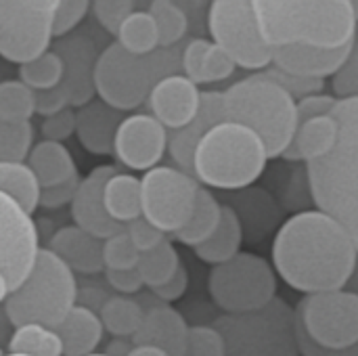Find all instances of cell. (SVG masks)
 <instances>
[{
  "label": "cell",
  "mask_w": 358,
  "mask_h": 356,
  "mask_svg": "<svg viewBox=\"0 0 358 356\" xmlns=\"http://www.w3.org/2000/svg\"><path fill=\"white\" fill-rule=\"evenodd\" d=\"M273 266L296 292L306 296L348 287L358 250L346 231L319 210L294 214L273 243Z\"/></svg>",
  "instance_id": "1"
},
{
  "label": "cell",
  "mask_w": 358,
  "mask_h": 356,
  "mask_svg": "<svg viewBox=\"0 0 358 356\" xmlns=\"http://www.w3.org/2000/svg\"><path fill=\"white\" fill-rule=\"evenodd\" d=\"M331 115L340 124L338 145L306 164V180L317 210L336 220L358 250V99L338 101Z\"/></svg>",
  "instance_id": "2"
},
{
  "label": "cell",
  "mask_w": 358,
  "mask_h": 356,
  "mask_svg": "<svg viewBox=\"0 0 358 356\" xmlns=\"http://www.w3.org/2000/svg\"><path fill=\"white\" fill-rule=\"evenodd\" d=\"M254 10L260 34L271 48H342L357 38V19L350 0H260L254 2Z\"/></svg>",
  "instance_id": "3"
},
{
  "label": "cell",
  "mask_w": 358,
  "mask_h": 356,
  "mask_svg": "<svg viewBox=\"0 0 358 356\" xmlns=\"http://www.w3.org/2000/svg\"><path fill=\"white\" fill-rule=\"evenodd\" d=\"M268 159L258 134L224 120L199 141L193 155V176L214 189L241 191L264 174Z\"/></svg>",
  "instance_id": "4"
},
{
  "label": "cell",
  "mask_w": 358,
  "mask_h": 356,
  "mask_svg": "<svg viewBox=\"0 0 358 356\" xmlns=\"http://www.w3.org/2000/svg\"><path fill=\"white\" fill-rule=\"evenodd\" d=\"M227 120L250 128L264 143L268 157H283L296 130L294 97L262 73L243 78L222 92Z\"/></svg>",
  "instance_id": "5"
},
{
  "label": "cell",
  "mask_w": 358,
  "mask_h": 356,
  "mask_svg": "<svg viewBox=\"0 0 358 356\" xmlns=\"http://www.w3.org/2000/svg\"><path fill=\"white\" fill-rule=\"evenodd\" d=\"M76 298L73 271L48 248H40L27 277L6 298L4 311L15 327L38 323L55 329L76 306Z\"/></svg>",
  "instance_id": "6"
},
{
  "label": "cell",
  "mask_w": 358,
  "mask_h": 356,
  "mask_svg": "<svg viewBox=\"0 0 358 356\" xmlns=\"http://www.w3.org/2000/svg\"><path fill=\"white\" fill-rule=\"evenodd\" d=\"M180 57L174 46L147 57L124 50L117 42L99 52L94 67V92L117 111H130L149 99L151 88L166 76H174Z\"/></svg>",
  "instance_id": "7"
},
{
  "label": "cell",
  "mask_w": 358,
  "mask_h": 356,
  "mask_svg": "<svg viewBox=\"0 0 358 356\" xmlns=\"http://www.w3.org/2000/svg\"><path fill=\"white\" fill-rule=\"evenodd\" d=\"M214 327L224 340V356H302L296 313L281 298L256 313L222 315Z\"/></svg>",
  "instance_id": "8"
},
{
  "label": "cell",
  "mask_w": 358,
  "mask_h": 356,
  "mask_svg": "<svg viewBox=\"0 0 358 356\" xmlns=\"http://www.w3.org/2000/svg\"><path fill=\"white\" fill-rule=\"evenodd\" d=\"M210 296L224 315H245L266 308L277 298V277L273 266L248 252H239L229 262L212 266Z\"/></svg>",
  "instance_id": "9"
},
{
  "label": "cell",
  "mask_w": 358,
  "mask_h": 356,
  "mask_svg": "<svg viewBox=\"0 0 358 356\" xmlns=\"http://www.w3.org/2000/svg\"><path fill=\"white\" fill-rule=\"evenodd\" d=\"M294 313L298 329L323 350L342 353L358 344V294L350 287L304 296Z\"/></svg>",
  "instance_id": "10"
},
{
  "label": "cell",
  "mask_w": 358,
  "mask_h": 356,
  "mask_svg": "<svg viewBox=\"0 0 358 356\" xmlns=\"http://www.w3.org/2000/svg\"><path fill=\"white\" fill-rule=\"evenodd\" d=\"M208 29L235 65L264 71L273 61V48L264 42L254 2L250 0H214L208 10Z\"/></svg>",
  "instance_id": "11"
},
{
  "label": "cell",
  "mask_w": 358,
  "mask_h": 356,
  "mask_svg": "<svg viewBox=\"0 0 358 356\" xmlns=\"http://www.w3.org/2000/svg\"><path fill=\"white\" fill-rule=\"evenodd\" d=\"M197 191L195 176L172 166H155L141 178L143 218L164 235H174L189 222Z\"/></svg>",
  "instance_id": "12"
},
{
  "label": "cell",
  "mask_w": 358,
  "mask_h": 356,
  "mask_svg": "<svg viewBox=\"0 0 358 356\" xmlns=\"http://www.w3.org/2000/svg\"><path fill=\"white\" fill-rule=\"evenodd\" d=\"M55 4L57 0H0V57L21 65L46 52Z\"/></svg>",
  "instance_id": "13"
},
{
  "label": "cell",
  "mask_w": 358,
  "mask_h": 356,
  "mask_svg": "<svg viewBox=\"0 0 358 356\" xmlns=\"http://www.w3.org/2000/svg\"><path fill=\"white\" fill-rule=\"evenodd\" d=\"M38 250V231L31 214L0 193V273L8 279L13 292L31 271Z\"/></svg>",
  "instance_id": "14"
},
{
  "label": "cell",
  "mask_w": 358,
  "mask_h": 356,
  "mask_svg": "<svg viewBox=\"0 0 358 356\" xmlns=\"http://www.w3.org/2000/svg\"><path fill=\"white\" fill-rule=\"evenodd\" d=\"M168 149V130L151 113L122 120L113 141V155L130 170L155 168Z\"/></svg>",
  "instance_id": "15"
},
{
  "label": "cell",
  "mask_w": 358,
  "mask_h": 356,
  "mask_svg": "<svg viewBox=\"0 0 358 356\" xmlns=\"http://www.w3.org/2000/svg\"><path fill=\"white\" fill-rule=\"evenodd\" d=\"M63 59V82L71 99V107H82L92 101L94 92V67L99 59L96 44L84 34H69L61 38L52 48Z\"/></svg>",
  "instance_id": "16"
},
{
  "label": "cell",
  "mask_w": 358,
  "mask_h": 356,
  "mask_svg": "<svg viewBox=\"0 0 358 356\" xmlns=\"http://www.w3.org/2000/svg\"><path fill=\"white\" fill-rule=\"evenodd\" d=\"M149 109L151 115L168 130L185 128L199 111L201 92L197 84H193L182 73L162 78L149 92Z\"/></svg>",
  "instance_id": "17"
},
{
  "label": "cell",
  "mask_w": 358,
  "mask_h": 356,
  "mask_svg": "<svg viewBox=\"0 0 358 356\" xmlns=\"http://www.w3.org/2000/svg\"><path fill=\"white\" fill-rule=\"evenodd\" d=\"M115 172H117L115 166H109V164L94 168L86 178H80V187L71 201V216H73L76 227L94 235L96 239H107L124 229L122 225L109 218L105 210V201H103L105 183Z\"/></svg>",
  "instance_id": "18"
},
{
  "label": "cell",
  "mask_w": 358,
  "mask_h": 356,
  "mask_svg": "<svg viewBox=\"0 0 358 356\" xmlns=\"http://www.w3.org/2000/svg\"><path fill=\"white\" fill-rule=\"evenodd\" d=\"M227 120L222 92H201V105L197 115L180 130H174L168 136V151L176 162L178 170L193 176V155L199 141L220 122Z\"/></svg>",
  "instance_id": "19"
},
{
  "label": "cell",
  "mask_w": 358,
  "mask_h": 356,
  "mask_svg": "<svg viewBox=\"0 0 358 356\" xmlns=\"http://www.w3.org/2000/svg\"><path fill=\"white\" fill-rule=\"evenodd\" d=\"M350 44L342 48H315V46H281L273 48L275 69L302 78V80H325L334 78L348 57Z\"/></svg>",
  "instance_id": "20"
},
{
  "label": "cell",
  "mask_w": 358,
  "mask_h": 356,
  "mask_svg": "<svg viewBox=\"0 0 358 356\" xmlns=\"http://www.w3.org/2000/svg\"><path fill=\"white\" fill-rule=\"evenodd\" d=\"M227 206L237 214L243 231V241L248 243L264 241L279 227L281 206L268 191L260 187L241 189L227 201Z\"/></svg>",
  "instance_id": "21"
},
{
  "label": "cell",
  "mask_w": 358,
  "mask_h": 356,
  "mask_svg": "<svg viewBox=\"0 0 358 356\" xmlns=\"http://www.w3.org/2000/svg\"><path fill=\"white\" fill-rule=\"evenodd\" d=\"M189 325L185 317L170 304H157L145 311L138 332L132 336L134 346H155L168 356H185Z\"/></svg>",
  "instance_id": "22"
},
{
  "label": "cell",
  "mask_w": 358,
  "mask_h": 356,
  "mask_svg": "<svg viewBox=\"0 0 358 356\" xmlns=\"http://www.w3.org/2000/svg\"><path fill=\"white\" fill-rule=\"evenodd\" d=\"M122 111L109 107L107 103L90 101L76 109V134L86 151L94 155L113 153V141L117 126L122 124Z\"/></svg>",
  "instance_id": "23"
},
{
  "label": "cell",
  "mask_w": 358,
  "mask_h": 356,
  "mask_svg": "<svg viewBox=\"0 0 358 356\" xmlns=\"http://www.w3.org/2000/svg\"><path fill=\"white\" fill-rule=\"evenodd\" d=\"M180 67L185 71L182 76L193 84H210L231 78L237 65L218 44L206 38H193L180 52Z\"/></svg>",
  "instance_id": "24"
},
{
  "label": "cell",
  "mask_w": 358,
  "mask_h": 356,
  "mask_svg": "<svg viewBox=\"0 0 358 356\" xmlns=\"http://www.w3.org/2000/svg\"><path fill=\"white\" fill-rule=\"evenodd\" d=\"M48 250L52 254H57L71 271L92 275V273H99L105 269L103 239H96L94 235L82 231L76 225L61 227L52 235Z\"/></svg>",
  "instance_id": "25"
},
{
  "label": "cell",
  "mask_w": 358,
  "mask_h": 356,
  "mask_svg": "<svg viewBox=\"0 0 358 356\" xmlns=\"http://www.w3.org/2000/svg\"><path fill=\"white\" fill-rule=\"evenodd\" d=\"M338 138H340V124L331 113L313 118L298 126L296 136L283 157L304 164L323 159L334 151Z\"/></svg>",
  "instance_id": "26"
},
{
  "label": "cell",
  "mask_w": 358,
  "mask_h": 356,
  "mask_svg": "<svg viewBox=\"0 0 358 356\" xmlns=\"http://www.w3.org/2000/svg\"><path fill=\"white\" fill-rule=\"evenodd\" d=\"M55 332L61 338L63 356H90L96 353L105 329L92 308L76 304Z\"/></svg>",
  "instance_id": "27"
},
{
  "label": "cell",
  "mask_w": 358,
  "mask_h": 356,
  "mask_svg": "<svg viewBox=\"0 0 358 356\" xmlns=\"http://www.w3.org/2000/svg\"><path fill=\"white\" fill-rule=\"evenodd\" d=\"M25 159H27L25 164L36 174V178L40 183V189L55 187V185L67 183V180L78 176L76 162H73L69 149L63 143L42 138L40 143L31 145Z\"/></svg>",
  "instance_id": "28"
},
{
  "label": "cell",
  "mask_w": 358,
  "mask_h": 356,
  "mask_svg": "<svg viewBox=\"0 0 358 356\" xmlns=\"http://www.w3.org/2000/svg\"><path fill=\"white\" fill-rule=\"evenodd\" d=\"M103 201L105 210L111 220L117 225L132 222L143 216V195H141V178L115 172L103 189Z\"/></svg>",
  "instance_id": "29"
},
{
  "label": "cell",
  "mask_w": 358,
  "mask_h": 356,
  "mask_svg": "<svg viewBox=\"0 0 358 356\" xmlns=\"http://www.w3.org/2000/svg\"><path fill=\"white\" fill-rule=\"evenodd\" d=\"M241 243H243L241 222H239L237 214L227 204H222V216H220L218 229L212 233V237L208 241H203L201 245L195 248V256L206 264L218 266V264L235 258L241 250Z\"/></svg>",
  "instance_id": "30"
},
{
  "label": "cell",
  "mask_w": 358,
  "mask_h": 356,
  "mask_svg": "<svg viewBox=\"0 0 358 356\" xmlns=\"http://www.w3.org/2000/svg\"><path fill=\"white\" fill-rule=\"evenodd\" d=\"M220 216H222V204L216 199V195H212V191L199 187L189 222L178 233H174L176 241L195 250L197 245H201L212 237V233L218 229Z\"/></svg>",
  "instance_id": "31"
},
{
  "label": "cell",
  "mask_w": 358,
  "mask_h": 356,
  "mask_svg": "<svg viewBox=\"0 0 358 356\" xmlns=\"http://www.w3.org/2000/svg\"><path fill=\"white\" fill-rule=\"evenodd\" d=\"M0 193L31 214L40 201V183L25 162H0Z\"/></svg>",
  "instance_id": "32"
},
{
  "label": "cell",
  "mask_w": 358,
  "mask_h": 356,
  "mask_svg": "<svg viewBox=\"0 0 358 356\" xmlns=\"http://www.w3.org/2000/svg\"><path fill=\"white\" fill-rule=\"evenodd\" d=\"M103 329L109 332L113 338H132L143 319H145V308L128 296H111L103 302L101 315H99Z\"/></svg>",
  "instance_id": "33"
},
{
  "label": "cell",
  "mask_w": 358,
  "mask_h": 356,
  "mask_svg": "<svg viewBox=\"0 0 358 356\" xmlns=\"http://www.w3.org/2000/svg\"><path fill=\"white\" fill-rule=\"evenodd\" d=\"M117 44L138 57H147L159 48V34L149 10H132L117 29Z\"/></svg>",
  "instance_id": "34"
},
{
  "label": "cell",
  "mask_w": 358,
  "mask_h": 356,
  "mask_svg": "<svg viewBox=\"0 0 358 356\" xmlns=\"http://www.w3.org/2000/svg\"><path fill=\"white\" fill-rule=\"evenodd\" d=\"M8 350L25 356H63V344L55 329L27 323L15 327L8 340Z\"/></svg>",
  "instance_id": "35"
},
{
  "label": "cell",
  "mask_w": 358,
  "mask_h": 356,
  "mask_svg": "<svg viewBox=\"0 0 358 356\" xmlns=\"http://www.w3.org/2000/svg\"><path fill=\"white\" fill-rule=\"evenodd\" d=\"M180 266L182 264H180L176 248L172 245L170 239H164L159 245H155L153 250L143 252L138 256L136 271H138L143 283L153 290V287L164 285L166 281H170Z\"/></svg>",
  "instance_id": "36"
},
{
  "label": "cell",
  "mask_w": 358,
  "mask_h": 356,
  "mask_svg": "<svg viewBox=\"0 0 358 356\" xmlns=\"http://www.w3.org/2000/svg\"><path fill=\"white\" fill-rule=\"evenodd\" d=\"M63 59L55 50H46L36 59L19 65V80L34 92L57 88L63 82Z\"/></svg>",
  "instance_id": "37"
},
{
  "label": "cell",
  "mask_w": 358,
  "mask_h": 356,
  "mask_svg": "<svg viewBox=\"0 0 358 356\" xmlns=\"http://www.w3.org/2000/svg\"><path fill=\"white\" fill-rule=\"evenodd\" d=\"M36 113V92L21 80L0 82V120L6 124H25Z\"/></svg>",
  "instance_id": "38"
},
{
  "label": "cell",
  "mask_w": 358,
  "mask_h": 356,
  "mask_svg": "<svg viewBox=\"0 0 358 356\" xmlns=\"http://www.w3.org/2000/svg\"><path fill=\"white\" fill-rule=\"evenodd\" d=\"M149 15L153 17L159 34V48H170L176 46L187 29H189V17L187 10L170 0H153L149 4Z\"/></svg>",
  "instance_id": "39"
},
{
  "label": "cell",
  "mask_w": 358,
  "mask_h": 356,
  "mask_svg": "<svg viewBox=\"0 0 358 356\" xmlns=\"http://www.w3.org/2000/svg\"><path fill=\"white\" fill-rule=\"evenodd\" d=\"M34 128L25 124H6L0 120V162H23L31 149Z\"/></svg>",
  "instance_id": "40"
},
{
  "label": "cell",
  "mask_w": 358,
  "mask_h": 356,
  "mask_svg": "<svg viewBox=\"0 0 358 356\" xmlns=\"http://www.w3.org/2000/svg\"><path fill=\"white\" fill-rule=\"evenodd\" d=\"M138 250L134 248V243L130 241L126 227L103 239V264L105 271H128V269H136L138 264Z\"/></svg>",
  "instance_id": "41"
},
{
  "label": "cell",
  "mask_w": 358,
  "mask_h": 356,
  "mask_svg": "<svg viewBox=\"0 0 358 356\" xmlns=\"http://www.w3.org/2000/svg\"><path fill=\"white\" fill-rule=\"evenodd\" d=\"M185 356H224V340L214 325L189 327Z\"/></svg>",
  "instance_id": "42"
},
{
  "label": "cell",
  "mask_w": 358,
  "mask_h": 356,
  "mask_svg": "<svg viewBox=\"0 0 358 356\" xmlns=\"http://www.w3.org/2000/svg\"><path fill=\"white\" fill-rule=\"evenodd\" d=\"M90 2L88 0H57L52 13V38L69 36L80 21L88 15Z\"/></svg>",
  "instance_id": "43"
},
{
  "label": "cell",
  "mask_w": 358,
  "mask_h": 356,
  "mask_svg": "<svg viewBox=\"0 0 358 356\" xmlns=\"http://www.w3.org/2000/svg\"><path fill=\"white\" fill-rule=\"evenodd\" d=\"M331 86H334V94L338 101L358 99V36L350 44V50H348L344 65L334 76Z\"/></svg>",
  "instance_id": "44"
},
{
  "label": "cell",
  "mask_w": 358,
  "mask_h": 356,
  "mask_svg": "<svg viewBox=\"0 0 358 356\" xmlns=\"http://www.w3.org/2000/svg\"><path fill=\"white\" fill-rule=\"evenodd\" d=\"M90 8L96 21L101 23V27L117 36V29L122 27L126 17L134 10V4L130 0H94L90 2Z\"/></svg>",
  "instance_id": "45"
},
{
  "label": "cell",
  "mask_w": 358,
  "mask_h": 356,
  "mask_svg": "<svg viewBox=\"0 0 358 356\" xmlns=\"http://www.w3.org/2000/svg\"><path fill=\"white\" fill-rule=\"evenodd\" d=\"M40 130H42L44 141L63 143L65 138H69L76 132V109L73 107H65V109L44 118Z\"/></svg>",
  "instance_id": "46"
},
{
  "label": "cell",
  "mask_w": 358,
  "mask_h": 356,
  "mask_svg": "<svg viewBox=\"0 0 358 356\" xmlns=\"http://www.w3.org/2000/svg\"><path fill=\"white\" fill-rule=\"evenodd\" d=\"M126 233H128V237H130V241L134 243V248L138 250V254H143V252H149V250H153L155 245H159L164 239H166V235L159 231V229H155L147 218H136V220H132V222H128L126 225Z\"/></svg>",
  "instance_id": "47"
},
{
  "label": "cell",
  "mask_w": 358,
  "mask_h": 356,
  "mask_svg": "<svg viewBox=\"0 0 358 356\" xmlns=\"http://www.w3.org/2000/svg\"><path fill=\"white\" fill-rule=\"evenodd\" d=\"M78 187H80V176H76V178L67 180V183L55 185V187L40 189V201H38V208L57 210V208H63V206L71 204V201H73V197H76Z\"/></svg>",
  "instance_id": "48"
},
{
  "label": "cell",
  "mask_w": 358,
  "mask_h": 356,
  "mask_svg": "<svg viewBox=\"0 0 358 356\" xmlns=\"http://www.w3.org/2000/svg\"><path fill=\"white\" fill-rule=\"evenodd\" d=\"M338 99L334 94H310L304 97L296 103V113H298V126L319 118V115H329L336 107Z\"/></svg>",
  "instance_id": "49"
},
{
  "label": "cell",
  "mask_w": 358,
  "mask_h": 356,
  "mask_svg": "<svg viewBox=\"0 0 358 356\" xmlns=\"http://www.w3.org/2000/svg\"><path fill=\"white\" fill-rule=\"evenodd\" d=\"M187 287H189V273H187L185 266H180L170 281H166L164 285L153 287L151 292H153V296L157 300H162L164 304H168V302H174V300L182 298L185 292H187Z\"/></svg>",
  "instance_id": "50"
},
{
  "label": "cell",
  "mask_w": 358,
  "mask_h": 356,
  "mask_svg": "<svg viewBox=\"0 0 358 356\" xmlns=\"http://www.w3.org/2000/svg\"><path fill=\"white\" fill-rule=\"evenodd\" d=\"M105 277H107L109 285L115 292H120V294H136L145 285L136 269H128V271H105Z\"/></svg>",
  "instance_id": "51"
},
{
  "label": "cell",
  "mask_w": 358,
  "mask_h": 356,
  "mask_svg": "<svg viewBox=\"0 0 358 356\" xmlns=\"http://www.w3.org/2000/svg\"><path fill=\"white\" fill-rule=\"evenodd\" d=\"M348 287L355 290L358 294V266L357 271H355V275H352V279H350V283H348ZM296 332H298V344H300V353H302V356H358V344L357 346H352V348H348V350H342V353H329V350H323V348H319L317 344H313V342L298 329V325H296Z\"/></svg>",
  "instance_id": "52"
},
{
  "label": "cell",
  "mask_w": 358,
  "mask_h": 356,
  "mask_svg": "<svg viewBox=\"0 0 358 356\" xmlns=\"http://www.w3.org/2000/svg\"><path fill=\"white\" fill-rule=\"evenodd\" d=\"M128 356H168L162 348H155V346H134L132 344V350L128 353Z\"/></svg>",
  "instance_id": "53"
},
{
  "label": "cell",
  "mask_w": 358,
  "mask_h": 356,
  "mask_svg": "<svg viewBox=\"0 0 358 356\" xmlns=\"http://www.w3.org/2000/svg\"><path fill=\"white\" fill-rule=\"evenodd\" d=\"M10 292H13V287L8 283V279L0 273V302H6V298L10 296Z\"/></svg>",
  "instance_id": "54"
},
{
  "label": "cell",
  "mask_w": 358,
  "mask_h": 356,
  "mask_svg": "<svg viewBox=\"0 0 358 356\" xmlns=\"http://www.w3.org/2000/svg\"><path fill=\"white\" fill-rule=\"evenodd\" d=\"M350 4H352V13H355V19H357L358 25V0H350Z\"/></svg>",
  "instance_id": "55"
},
{
  "label": "cell",
  "mask_w": 358,
  "mask_h": 356,
  "mask_svg": "<svg viewBox=\"0 0 358 356\" xmlns=\"http://www.w3.org/2000/svg\"><path fill=\"white\" fill-rule=\"evenodd\" d=\"M90 356H111V355H107V353H94V355H90Z\"/></svg>",
  "instance_id": "56"
},
{
  "label": "cell",
  "mask_w": 358,
  "mask_h": 356,
  "mask_svg": "<svg viewBox=\"0 0 358 356\" xmlns=\"http://www.w3.org/2000/svg\"><path fill=\"white\" fill-rule=\"evenodd\" d=\"M2 356H25V355H15V353H8V355H2Z\"/></svg>",
  "instance_id": "57"
},
{
  "label": "cell",
  "mask_w": 358,
  "mask_h": 356,
  "mask_svg": "<svg viewBox=\"0 0 358 356\" xmlns=\"http://www.w3.org/2000/svg\"><path fill=\"white\" fill-rule=\"evenodd\" d=\"M0 356H2V350H0Z\"/></svg>",
  "instance_id": "58"
}]
</instances>
